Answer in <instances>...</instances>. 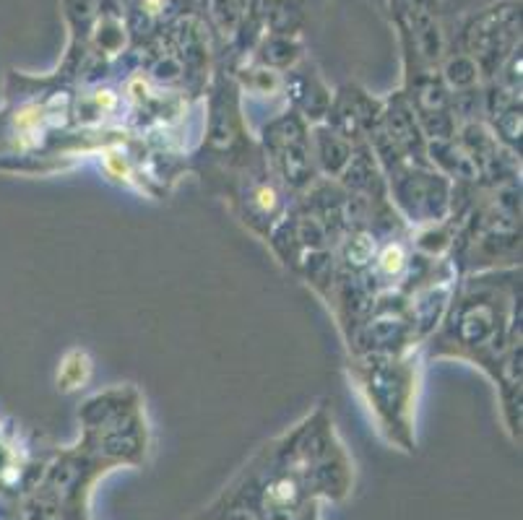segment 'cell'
<instances>
[{
	"instance_id": "2",
	"label": "cell",
	"mask_w": 523,
	"mask_h": 520,
	"mask_svg": "<svg viewBox=\"0 0 523 520\" xmlns=\"http://www.w3.org/2000/svg\"><path fill=\"white\" fill-rule=\"evenodd\" d=\"M370 255H372V245H370V239H367V237H357V239H352L349 247H346V258H354L357 265L367 263Z\"/></svg>"
},
{
	"instance_id": "1",
	"label": "cell",
	"mask_w": 523,
	"mask_h": 520,
	"mask_svg": "<svg viewBox=\"0 0 523 520\" xmlns=\"http://www.w3.org/2000/svg\"><path fill=\"white\" fill-rule=\"evenodd\" d=\"M380 268L393 276V273H398L404 268V250L398 245H388L383 250V255H380Z\"/></svg>"
}]
</instances>
